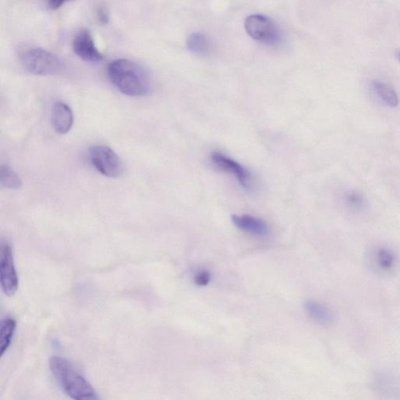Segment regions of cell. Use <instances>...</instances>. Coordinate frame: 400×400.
Listing matches in <instances>:
<instances>
[{
	"mask_svg": "<svg viewBox=\"0 0 400 400\" xmlns=\"http://www.w3.org/2000/svg\"><path fill=\"white\" fill-rule=\"evenodd\" d=\"M109 81L123 94L131 97L145 96L151 90V77L147 70L129 59H118L107 68Z\"/></svg>",
	"mask_w": 400,
	"mask_h": 400,
	"instance_id": "1",
	"label": "cell"
},
{
	"mask_svg": "<svg viewBox=\"0 0 400 400\" xmlns=\"http://www.w3.org/2000/svg\"><path fill=\"white\" fill-rule=\"evenodd\" d=\"M50 368L58 384L68 397L77 400L98 399L94 387L67 359L59 357H52Z\"/></svg>",
	"mask_w": 400,
	"mask_h": 400,
	"instance_id": "2",
	"label": "cell"
},
{
	"mask_svg": "<svg viewBox=\"0 0 400 400\" xmlns=\"http://www.w3.org/2000/svg\"><path fill=\"white\" fill-rule=\"evenodd\" d=\"M19 56L25 71L37 76H52L59 74L63 67L59 56L42 48L22 49Z\"/></svg>",
	"mask_w": 400,
	"mask_h": 400,
	"instance_id": "3",
	"label": "cell"
},
{
	"mask_svg": "<svg viewBox=\"0 0 400 400\" xmlns=\"http://www.w3.org/2000/svg\"><path fill=\"white\" fill-rule=\"evenodd\" d=\"M89 155L92 166L103 176L117 178L123 175V162L112 148L100 145L92 147Z\"/></svg>",
	"mask_w": 400,
	"mask_h": 400,
	"instance_id": "4",
	"label": "cell"
},
{
	"mask_svg": "<svg viewBox=\"0 0 400 400\" xmlns=\"http://www.w3.org/2000/svg\"><path fill=\"white\" fill-rule=\"evenodd\" d=\"M245 28L249 36L264 44L275 45L282 38L276 23L264 15L249 16L245 21Z\"/></svg>",
	"mask_w": 400,
	"mask_h": 400,
	"instance_id": "5",
	"label": "cell"
},
{
	"mask_svg": "<svg viewBox=\"0 0 400 400\" xmlns=\"http://www.w3.org/2000/svg\"><path fill=\"white\" fill-rule=\"evenodd\" d=\"M0 282L3 292L8 297H12L19 289L17 276L12 248L8 241H2L0 248Z\"/></svg>",
	"mask_w": 400,
	"mask_h": 400,
	"instance_id": "6",
	"label": "cell"
},
{
	"mask_svg": "<svg viewBox=\"0 0 400 400\" xmlns=\"http://www.w3.org/2000/svg\"><path fill=\"white\" fill-rule=\"evenodd\" d=\"M211 159L213 165L219 168L220 170L235 177L243 189L248 191L253 189V178L251 172L239 162L217 151L211 153Z\"/></svg>",
	"mask_w": 400,
	"mask_h": 400,
	"instance_id": "7",
	"label": "cell"
},
{
	"mask_svg": "<svg viewBox=\"0 0 400 400\" xmlns=\"http://www.w3.org/2000/svg\"><path fill=\"white\" fill-rule=\"evenodd\" d=\"M73 50L81 59L90 63H98L103 56L96 48L94 37L87 29L77 33L73 40Z\"/></svg>",
	"mask_w": 400,
	"mask_h": 400,
	"instance_id": "8",
	"label": "cell"
},
{
	"mask_svg": "<svg viewBox=\"0 0 400 400\" xmlns=\"http://www.w3.org/2000/svg\"><path fill=\"white\" fill-rule=\"evenodd\" d=\"M51 123L58 134H67L72 129L74 123V115L71 107L62 101L55 103L52 108Z\"/></svg>",
	"mask_w": 400,
	"mask_h": 400,
	"instance_id": "9",
	"label": "cell"
},
{
	"mask_svg": "<svg viewBox=\"0 0 400 400\" xmlns=\"http://www.w3.org/2000/svg\"><path fill=\"white\" fill-rule=\"evenodd\" d=\"M235 227L244 233L256 237H265L269 234V226L264 220L249 215H233L231 218Z\"/></svg>",
	"mask_w": 400,
	"mask_h": 400,
	"instance_id": "10",
	"label": "cell"
},
{
	"mask_svg": "<svg viewBox=\"0 0 400 400\" xmlns=\"http://www.w3.org/2000/svg\"><path fill=\"white\" fill-rule=\"evenodd\" d=\"M304 310L307 316L320 326H329L335 322L333 313L328 307L315 301H307L304 304Z\"/></svg>",
	"mask_w": 400,
	"mask_h": 400,
	"instance_id": "11",
	"label": "cell"
},
{
	"mask_svg": "<svg viewBox=\"0 0 400 400\" xmlns=\"http://www.w3.org/2000/svg\"><path fill=\"white\" fill-rule=\"evenodd\" d=\"M376 269L382 272H390L396 269L398 258L395 252L387 247L377 248L372 254Z\"/></svg>",
	"mask_w": 400,
	"mask_h": 400,
	"instance_id": "12",
	"label": "cell"
},
{
	"mask_svg": "<svg viewBox=\"0 0 400 400\" xmlns=\"http://www.w3.org/2000/svg\"><path fill=\"white\" fill-rule=\"evenodd\" d=\"M16 327L17 322L14 318L8 317L3 319L1 326H0V344H1L0 356L3 357L9 350L12 343Z\"/></svg>",
	"mask_w": 400,
	"mask_h": 400,
	"instance_id": "13",
	"label": "cell"
},
{
	"mask_svg": "<svg viewBox=\"0 0 400 400\" xmlns=\"http://www.w3.org/2000/svg\"><path fill=\"white\" fill-rule=\"evenodd\" d=\"M372 90L386 105L390 107H397L399 105V98L395 90L391 86L375 81L372 84Z\"/></svg>",
	"mask_w": 400,
	"mask_h": 400,
	"instance_id": "14",
	"label": "cell"
},
{
	"mask_svg": "<svg viewBox=\"0 0 400 400\" xmlns=\"http://www.w3.org/2000/svg\"><path fill=\"white\" fill-rule=\"evenodd\" d=\"M187 48L193 53L198 55H207L211 50V44L209 39L201 32H193L187 39Z\"/></svg>",
	"mask_w": 400,
	"mask_h": 400,
	"instance_id": "15",
	"label": "cell"
},
{
	"mask_svg": "<svg viewBox=\"0 0 400 400\" xmlns=\"http://www.w3.org/2000/svg\"><path fill=\"white\" fill-rule=\"evenodd\" d=\"M0 182L2 187L10 189H19L23 185L19 175L8 165L1 166Z\"/></svg>",
	"mask_w": 400,
	"mask_h": 400,
	"instance_id": "16",
	"label": "cell"
},
{
	"mask_svg": "<svg viewBox=\"0 0 400 400\" xmlns=\"http://www.w3.org/2000/svg\"><path fill=\"white\" fill-rule=\"evenodd\" d=\"M211 275L207 271H200L194 277V282L197 286H206L210 283Z\"/></svg>",
	"mask_w": 400,
	"mask_h": 400,
	"instance_id": "17",
	"label": "cell"
},
{
	"mask_svg": "<svg viewBox=\"0 0 400 400\" xmlns=\"http://www.w3.org/2000/svg\"><path fill=\"white\" fill-rule=\"evenodd\" d=\"M72 0H48V6L51 10H57Z\"/></svg>",
	"mask_w": 400,
	"mask_h": 400,
	"instance_id": "18",
	"label": "cell"
},
{
	"mask_svg": "<svg viewBox=\"0 0 400 400\" xmlns=\"http://www.w3.org/2000/svg\"><path fill=\"white\" fill-rule=\"evenodd\" d=\"M97 17L98 21H100L102 24H107L109 21V14L106 9L101 8L98 9L97 12Z\"/></svg>",
	"mask_w": 400,
	"mask_h": 400,
	"instance_id": "19",
	"label": "cell"
},
{
	"mask_svg": "<svg viewBox=\"0 0 400 400\" xmlns=\"http://www.w3.org/2000/svg\"><path fill=\"white\" fill-rule=\"evenodd\" d=\"M348 199H349V202H351V204L353 205L359 204L361 200V198H359V197L356 194L350 195L349 197H348Z\"/></svg>",
	"mask_w": 400,
	"mask_h": 400,
	"instance_id": "20",
	"label": "cell"
},
{
	"mask_svg": "<svg viewBox=\"0 0 400 400\" xmlns=\"http://www.w3.org/2000/svg\"><path fill=\"white\" fill-rule=\"evenodd\" d=\"M397 56H398L399 61H400V51H399V53L397 54Z\"/></svg>",
	"mask_w": 400,
	"mask_h": 400,
	"instance_id": "21",
	"label": "cell"
}]
</instances>
